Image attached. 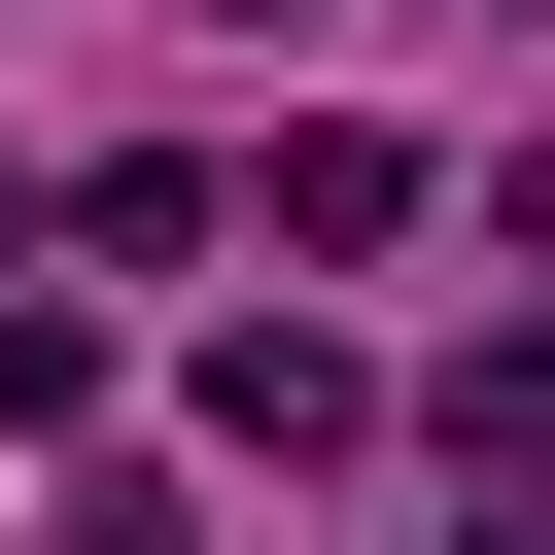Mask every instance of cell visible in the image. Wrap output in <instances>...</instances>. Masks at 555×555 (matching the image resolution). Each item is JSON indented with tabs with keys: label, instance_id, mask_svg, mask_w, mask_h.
Segmentation results:
<instances>
[{
	"label": "cell",
	"instance_id": "277c9868",
	"mask_svg": "<svg viewBox=\"0 0 555 555\" xmlns=\"http://www.w3.org/2000/svg\"><path fill=\"white\" fill-rule=\"evenodd\" d=\"M451 555H555V486H486V520H451Z\"/></svg>",
	"mask_w": 555,
	"mask_h": 555
},
{
	"label": "cell",
	"instance_id": "3957f363",
	"mask_svg": "<svg viewBox=\"0 0 555 555\" xmlns=\"http://www.w3.org/2000/svg\"><path fill=\"white\" fill-rule=\"evenodd\" d=\"M0 451H104V312H35V278H0Z\"/></svg>",
	"mask_w": 555,
	"mask_h": 555
},
{
	"label": "cell",
	"instance_id": "7a4b0ae2",
	"mask_svg": "<svg viewBox=\"0 0 555 555\" xmlns=\"http://www.w3.org/2000/svg\"><path fill=\"white\" fill-rule=\"evenodd\" d=\"M416 416H451V451H486V486H555V312H520V347H451V382H416Z\"/></svg>",
	"mask_w": 555,
	"mask_h": 555
},
{
	"label": "cell",
	"instance_id": "6da1fadb",
	"mask_svg": "<svg viewBox=\"0 0 555 555\" xmlns=\"http://www.w3.org/2000/svg\"><path fill=\"white\" fill-rule=\"evenodd\" d=\"M208 451H382V347H312V312H243V347H208Z\"/></svg>",
	"mask_w": 555,
	"mask_h": 555
}]
</instances>
